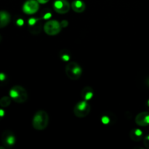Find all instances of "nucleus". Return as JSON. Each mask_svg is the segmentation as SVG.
Wrapping results in <instances>:
<instances>
[{
    "instance_id": "f257e3e1",
    "label": "nucleus",
    "mask_w": 149,
    "mask_h": 149,
    "mask_svg": "<svg viewBox=\"0 0 149 149\" xmlns=\"http://www.w3.org/2000/svg\"><path fill=\"white\" fill-rule=\"evenodd\" d=\"M49 116L45 111H39L34 114L32 120V126L36 130H43L48 126Z\"/></svg>"
},
{
    "instance_id": "f03ea898",
    "label": "nucleus",
    "mask_w": 149,
    "mask_h": 149,
    "mask_svg": "<svg viewBox=\"0 0 149 149\" xmlns=\"http://www.w3.org/2000/svg\"><path fill=\"white\" fill-rule=\"evenodd\" d=\"M10 96L16 103H23L27 100L28 93L24 87L20 85H15L10 90Z\"/></svg>"
},
{
    "instance_id": "7ed1b4c3",
    "label": "nucleus",
    "mask_w": 149,
    "mask_h": 149,
    "mask_svg": "<svg viewBox=\"0 0 149 149\" xmlns=\"http://www.w3.org/2000/svg\"><path fill=\"white\" fill-rule=\"evenodd\" d=\"M65 74L71 80H77L82 74L81 66L76 62H70L65 67Z\"/></svg>"
},
{
    "instance_id": "20e7f679",
    "label": "nucleus",
    "mask_w": 149,
    "mask_h": 149,
    "mask_svg": "<svg viewBox=\"0 0 149 149\" xmlns=\"http://www.w3.org/2000/svg\"><path fill=\"white\" fill-rule=\"evenodd\" d=\"M91 107L86 100L79 101L75 105L74 108V113L79 118L86 117L90 113Z\"/></svg>"
},
{
    "instance_id": "39448f33",
    "label": "nucleus",
    "mask_w": 149,
    "mask_h": 149,
    "mask_svg": "<svg viewBox=\"0 0 149 149\" xmlns=\"http://www.w3.org/2000/svg\"><path fill=\"white\" fill-rule=\"evenodd\" d=\"M44 31L45 33L49 36H55L61 32V23L55 20H47L44 25Z\"/></svg>"
},
{
    "instance_id": "423d86ee",
    "label": "nucleus",
    "mask_w": 149,
    "mask_h": 149,
    "mask_svg": "<svg viewBox=\"0 0 149 149\" xmlns=\"http://www.w3.org/2000/svg\"><path fill=\"white\" fill-rule=\"evenodd\" d=\"M45 20L43 16L39 18L36 17H31L28 20V25H29V31L32 34H39L42 31V29L43 27V23L42 20Z\"/></svg>"
},
{
    "instance_id": "0eeeda50",
    "label": "nucleus",
    "mask_w": 149,
    "mask_h": 149,
    "mask_svg": "<svg viewBox=\"0 0 149 149\" xmlns=\"http://www.w3.org/2000/svg\"><path fill=\"white\" fill-rule=\"evenodd\" d=\"M39 3L37 0H27L23 6V13L26 15H33L39 10Z\"/></svg>"
},
{
    "instance_id": "6e6552de",
    "label": "nucleus",
    "mask_w": 149,
    "mask_h": 149,
    "mask_svg": "<svg viewBox=\"0 0 149 149\" xmlns=\"http://www.w3.org/2000/svg\"><path fill=\"white\" fill-rule=\"evenodd\" d=\"M70 4L67 0H55L53 9L58 14H65L70 10Z\"/></svg>"
},
{
    "instance_id": "1a4fd4ad",
    "label": "nucleus",
    "mask_w": 149,
    "mask_h": 149,
    "mask_svg": "<svg viewBox=\"0 0 149 149\" xmlns=\"http://www.w3.org/2000/svg\"><path fill=\"white\" fill-rule=\"evenodd\" d=\"M1 141L2 143L6 148H10L15 143V136L12 131L6 130L3 132L1 136Z\"/></svg>"
},
{
    "instance_id": "9d476101",
    "label": "nucleus",
    "mask_w": 149,
    "mask_h": 149,
    "mask_svg": "<svg viewBox=\"0 0 149 149\" xmlns=\"http://www.w3.org/2000/svg\"><path fill=\"white\" fill-rule=\"evenodd\" d=\"M135 122L139 126H148L149 125V112L144 111L138 113L135 117Z\"/></svg>"
},
{
    "instance_id": "9b49d317",
    "label": "nucleus",
    "mask_w": 149,
    "mask_h": 149,
    "mask_svg": "<svg viewBox=\"0 0 149 149\" xmlns=\"http://www.w3.org/2000/svg\"><path fill=\"white\" fill-rule=\"evenodd\" d=\"M71 8L74 12L77 13H81L85 10L86 5L81 0H74L71 3Z\"/></svg>"
},
{
    "instance_id": "f8f14e48",
    "label": "nucleus",
    "mask_w": 149,
    "mask_h": 149,
    "mask_svg": "<svg viewBox=\"0 0 149 149\" xmlns=\"http://www.w3.org/2000/svg\"><path fill=\"white\" fill-rule=\"evenodd\" d=\"M11 16L6 11H0V29L4 28L10 23Z\"/></svg>"
},
{
    "instance_id": "ddd939ff",
    "label": "nucleus",
    "mask_w": 149,
    "mask_h": 149,
    "mask_svg": "<svg viewBox=\"0 0 149 149\" xmlns=\"http://www.w3.org/2000/svg\"><path fill=\"white\" fill-rule=\"evenodd\" d=\"M94 95V92L92 87H85L83 88V90L81 92V96L84 100H90L93 98Z\"/></svg>"
},
{
    "instance_id": "4468645a",
    "label": "nucleus",
    "mask_w": 149,
    "mask_h": 149,
    "mask_svg": "<svg viewBox=\"0 0 149 149\" xmlns=\"http://www.w3.org/2000/svg\"><path fill=\"white\" fill-rule=\"evenodd\" d=\"M143 132L141 130L138 129V128H135L132 129L130 132V137L131 140L135 142H139L143 139Z\"/></svg>"
},
{
    "instance_id": "2eb2a0df",
    "label": "nucleus",
    "mask_w": 149,
    "mask_h": 149,
    "mask_svg": "<svg viewBox=\"0 0 149 149\" xmlns=\"http://www.w3.org/2000/svg\"><path fill=\"white\" fill-rule=\"evenodd\" d=\"M60 58H61L63 61H65V62H68L70 61V58H71V55H70V52H68L67 49H62V50L60 52Z\"/></svg>"
},
{
    "instance_id": "dca6fc26",
    "label": "nucleus",
    "mask_w": 149,
    "mask_h": 149,
    "mask_svg": "<svg viewBox=\"0 0 149 149\" xmlns=\"http://www.w3.org/2000/svg\"><path fill=\"white\" fill-rule=\"evenodd\" d=\"M11 103V97L8 96H4L0 99V106L2 108H6L9 106Z\"/></svg>"
},
{
    "instance_id": "f3484780",
    "label": "nucleus",
    "mask_w": 149,
    "mask_h": 149,
    "mask_svg": "<svg viewBox=\"0 0 149 149\" xmlns=\"http://www.w3.org/2000/svg\"><path fill=\"white\" fill-rule=\"evenodd\" d=\"M101 120L103 124H104V125H109V124L111 123V117H109V116L105 115L102 117Z\"/></svg>"
},
{
    "instance_id": "a211bd4d",
    "label": "nucleus",
    "mask_w": 149,
    "mask_h": 149,
    "mask_svg": "<svg viewBox=\"0 0 149 149\" xmlns=\"http://www.w3.org/2000/svg\"><path fill=\"white\" fill-rule=\"evenodd\" d=\"M143 143L144 146H146V148L149 149V135H147L143 140Z\"/></svg>"
},
{
    "instance_id": "6ab92c4d",
    "label": "nucleus",
    "mask_w": 149,
    "mask_h": 149,
    "mask_svg": "<svg viewBox=\"0 0 149 149\" xmlns=\"http://www.w3.org/2000/svg\"><path fill=\"white\" fill-rule=\"evenodd\" d=\"M61 23V26L62 28H66L68 25V22L65 20H62V21H61V23Z\"/></svg>"
},
{
    "instance_id": "aec40b11",
    "label": "nucleus",
    "mask_w": 149,
    "mask_h": 149,
    "mask_svg": "<svg viewBox=\"0 0 149 149\" xmlns=\"http://www.w3.org/2000/svg\"><path fill=\"white\" fill-rule=\"evenodd\" d=\"M6 79H7V77H6L5 74H3V73H0V82L4 81L6 80Z\"/></svg>"
},
{
    "instance_id": "412c9836",
    "label": "nucleus",
    "mask_w": 149,
    "mask_h": 149,
    "mask_svg": "<svg viewBox=\"0 0 149 149\" xmlns=\"http://www.w3.org/2000/svg\"><path fill=\"white\" fill-rule=\"evenodd\" d=\"M16 23H17V25H18L19 26H21L23 25V20H22V19H18V20H17V22H16Z\"/></svg>"
},
{
    "instance_id": "4be33fe9",
    "label": "nucleus",
    "mask_w": 149,
    "mask_h": 149,
    "mask_svg": "<svg viewBox=\"0 0 149 149\" xmlns=\"http://www.w3.org/2000/svg\"><path fill=\"white\" fill-rule=\"evenodd\" d=\"M37 1L39 4H46V3H47L49 0H37Z\"/></svg>"
},
{
    "instance_id": "5701e85b",
    "label": "nucleus",
    "mask_w": 149,
    "mask_h": 149,
    "mask_svg": "<svg viewBox=\"0 0 149 149\" xmlns=\"http://www.w3.org/2000/svg\"><path fill=\"white\" fill-rule=\"evenodd\" d=\"M4 115V111L2 109H0V117H2Z\"/></svg>"
},
{
    "instance_id": "b1692460",
    "label": "nucleus",
    "mask_w": 149,
    "mask_h": 149,
    "mask_svg": "<svg viewBox=\"0 0 149 149\" xmlns=\"http://www.w3.org/2000/svg\"><path fill=\"white\" fill-rule=\"evenodd\" d=\"M148 106H149V100H148Z\"/></svg>"
},
{
    "instance_id": "393cba45",
    "label": "nucleus",
    "mask_w": 149,
    "mask_h": 149,
    "mask_svg": "<svg viewBox=\"0 0 149 149\" xmlns=\"http://www.w3.org/2000/svg\"><path fill=\"white\" fill-rule=\"evenodd\" d=\"M0 39H1V37H0Z\"/></svg>"
}]
</instances>
